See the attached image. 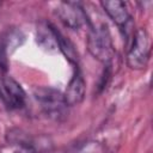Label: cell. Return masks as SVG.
<instances>
[{
    "instance_id": "obj_1",
    "label": "cell",
    "mask_w": 153,
    "mask_h": 153,
    "mask_svg": "<svg viewBox=\"0 0 153 153\" xmlns=\"http://www.w3.org/2000/svg\"><path fill=\"white\" fill-rule=\"evenodd\" d=\"M90 30L87 36V48L90 54L97 59L98 61L108 65L111 62L115 50L112 45L111 35L109 32V29L106 24L102 23L100 25L94 26L88 19H87Z\"/></svg>"
},
{
    "instance_id": "obj_2",
    "label": "cell",
    "mask_w": 153,
    "mask_h": 153,
    "mask_svg": "<svg viewBox=\"0 0 153 153\" xmlns=\"http://www.w3.org/2000/svg\"><path fill=\"white\" fill-rule=\"evenodd\" d=\"M33 96L39 103L47 116L54 120H61L66 116L67 104L63 93L59 90L47 86H37L33 88Z\"/></svg>"
},
{
    "instance_id": "obj_3",
    "label": "cell",
    "mask_w": 153,
    "mask_h": 153,
    "mask_svg": "<svg viewBox=\"0 0 153 153\" xmlns=\"http://www.w3.org/2000/svg\"><path fill=\"white\" fill-rule=\"evenodd\" d=\"M149 55H151L149 36L143 27H140L135 31L133 36V42L127 54V63L131 69H136V71L145 69L148 65Z\"/></svg>"
},
{
    "instance_id": "obj_4",
    "label": "cell",
    "mask_w": 153,
    "mask_h": 153,
    "mask_svg": "<svg viewBox=\"0 0 153 153\" xmlns=\"http://www.w3.org/2000/svg\"><path fill=\"white\" fill-rule=\"evenodd\" d=\"M55 13L63 25L72 30L79 29L84 22H87L85 11L75 2H60Z\"/></svg>"
},
{
    "instance_id": "obj_5",
    "label": "cell",
    "mask_w": 153,
    "mask_h": 153,
    "mask_svg": "<svg viewBox=\"0 0 153 153\" xmlns=\"http://www.w3.org/2000/svg\"><path fill=\"white\" fill-rule=\"evenodd\" d=\"M0 94L6 105L11 109H20L25 104V91L12 76L2 78L0 84Z\"/></svg>"
},
{
    "instance_id": "obj_6",
    "label": "cell",
    "mask_w": 153,
    "mask_h": 153,
    "mask_svg": "<svg viewBox=\"0 0 153 153\" xmlns=\"http://www.w3.org/2000/svg\"><path fill=\"white\" fill-rule=\"evenodd\" d=\"M36 42L42 50L54 54L59 51V44L56 39L55 27L47 22H41L36 30Z\"/></svg>"
},
{
    "instance_id": "obj_7",
    "label": "cell",
    "mask_w": 153,
    "mask_h": 153,
    "mask_svg": "<svg viewBox=\"0 0 153 153\" xmlns=\"http://www.w3.org/2000/svg\"><path fill=\"white\" fill-rule=\"evenodd\" d=\"M85 80L80 73V71L76 68L72 79L69 80L67 88L63 93L65 97V102L67 104V106H73L76 105L79 103L82 102L84 97H85Z\"/></svg>"
},
{
    "instance_id": "obj_8",
    "label": "cell",
    "mask_w": 153,
    "mask_h": 153,
    "mask_svg": "<svg viewBox=\"0 0 153 153\" xmlns=\"http://www.w3.org/2000/svg\"><path fill=\"white\" fill-rule=\"evenodd\" d=\"M106 14L112 19V22L121 29H127L128 23L130 22V16L127 10V6L121 0H106L100 2Z\"/></svg>"
},
{
    "instance_id": "obj_9",
    "label": "cell",
    "mask_w": 153,
    "mask_h": 153,
    "mask_svg": "<svg viewBox=\"0 0 153 153\" xmlns=\"http://www.w3.org/2000/svg\"><path fill=\"white\" fill-rule=\"evenodd\" d=\"M55 33H56V39H57V44H59V50L66 56V59L71 63H73L76 67V65L79 62V55H78V51H76L74 44L56 29H55Z\"/></svg>"
},
{
    "instance_id": "obj_10",
    "label": "cell",
    "mask_w": 153,
    "mask_h": 153,
    "mask_svg": "<svg viewBox=\"0 0 153 153\" xmlns=\"http://www.w3.org/2000/svg\"><path fill=\"white\" fill-rule=\"evenodd\" d=\"M0 153H1V152H0Z\"/></svg>"
}]
</instances>
